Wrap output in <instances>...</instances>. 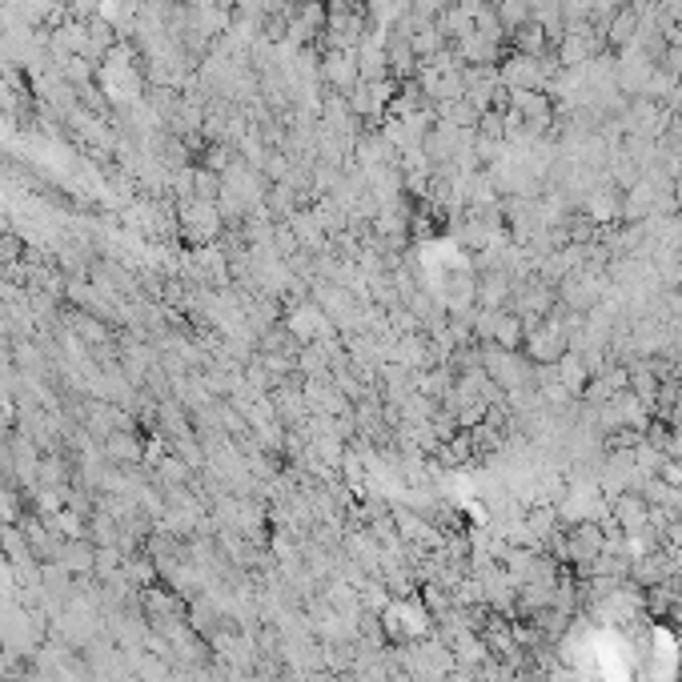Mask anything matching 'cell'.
I'll list each match as a JSON object with an SVG mask.
<instances>
[{
    "mask_svg": "<svg viewBox=\"0 0 682 682\" xmlns=\"http://www.w3.org/2000/svg\"><path fill=\"white\" fill-rule=\"evenodd\" d=\"M526 354L534 366H558L570 354V341H566V325H558L554 317H542L526 329Z\"/></svg>",
    "mask_w": 682,
    "mask_h": 682,
    "instance_id": "6da1fadb",
    "label": "cell"
},
{
    "mask_svg": "<svg viewBox=\"0 0 682 682\" xmlns=\"http://www.w3.org/2000/svg\"><path fill=\"white\" fill-rule=\"evenodd\" d=\"M638 9L634 5H622L610 21H606V29H602V41L610 45V49H630L634 45V37H638Z\"/></svg>",
    "mask_w": 682,
    "mask_h": 682,
    "instance_id": "7a4b0ae2",
    "label": "cell"
},
{
    "mask_svg": "<svg viewBox=\"0 0 682 682\" xmlns=\"http://www.w3.org/2000/svg\"><path fill=\"white\" fill-rule=\"evenodd\" d=\"M618 213H622V197H618V193L602 189V193L590 197V217H594V221H610V217H618Z\"/></svg>",
    "mask_w": 682,
    "mask_h": 682,
    "instance_id": "3957f363",
    "label": "cell"
}]
</instances>
